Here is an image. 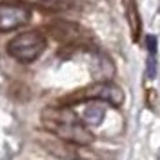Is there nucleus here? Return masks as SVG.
Here are the masks:
<instances>
[{
	"mask_svg": "<svg viewBox=\"0 0 160 160\" xmlns=\"http://www.w3.org/2000/svg\"><path fill=\"white\" fill-rule=\"evenodd\" d=\"M48 33L55 40L66 42V44H78L86 37V31L82 29L78 24L68 22V20H57V22L48 24Z\"/></svg>",
	"mask_w": 160,
	"mask_h": 160,
	"instance_id": "39448f33",
	"label": "nucleus"
},
{
	"mask_svg": "<svg viewBox=\"0 0 160 160\" xmlns=\"http://www.w3.org/2000/svg\"><path fill=\"white\" fill-rule=\"evenodd\" d=\"M146 49L149 51L151 57L157 55V37H153V35H148L146 37Z\"/></svg>",
	"mask_w": 160,
	"mask_h": 160,
	"instance_id": "9d476101",
	"label": "nucleus"
},
{
	"mask_svg": "<svg viewBox=\"0 0 160 160\" xmlns=\"http://www.w3.org/2000/svg\"><path fill=\"white\" fill-rule=\"evenodd\" d=\"M122 4H124V9H126V18H128V24H129L131 38H133V42H138L140 31H142L138 4H137V0H122Z\"/></svg>",
	"mask_w": 160,
	"mask_h": 160,
	"instance_id": "6e6552de",
	"label": "nucleus"
},
{
	"mask_svg": "<svg viewBox=\"0 0 160 160\" xmlns=\"http://www.w3.org/2000/svg\"><path fill=\"white\" fill-rule=\"evenodd\" d=\"M31 18V11L20 0L0 2V33H9L26 26Z\"/></svg>",
	"mask_w": 160,
	"mask_h": 160,
	"instance_id": "20e7f679",
	"label": "nucleus"
},
{
	"mask_svg": "<svg viewBox=\"0 0 160 160\" xmlns=\"http://www.w3.org/2000/svg\"><path fill=\"white\" fill-rule=\"evenodd\" d=\"M46 46H48L46 35L40 29H29L11 38L6 49H8V55L13 57L17 62L31 64L46 51Z\"/></svg>",
	"mask_w": 160,
	"mask_h": 160,
	"instance_id": "7ed1b4c3",
	"label": "nucleus"
},
{
	"mask_svg": "<svg viewBox=\"0 0 160 160\" xmlns=\"http://www.w3.org/2000/svg\"><path fill=\"white\" fill-rule=\"evenodd\" d=\"M40 144L44 146V149L49 151L51 155H55L57 158H64V160H77L80 157L78 155V148L82 146H75V144H69L66 140L60 138H53V137H46V138L40 140Z\"/></svg>",
	"mask_w": 160,
	"mask_h": 160,
	"instance_id": "423d86ee",
	"label": "nucleus"
},
{
	"mask_svg": "<svg viewBox=\"0 0 160 160\" xmlns=\"http://www.w3.org/2000/svg\"><path fill=\"white\" fill-rule=\"evenodd\" d=\"M124 91L120 89L117 84H113L109 80L106 82H95L91 86H86V88H80V89L73 91L69 95L62 97L60 98V106H75V104H80V102H106L113 108H120L124 104Z\"/></svg>",
	"mask_w": 160,
	"mask_h": 160,
	"instance_id": "f03ea898",
	"label": "nucleus"
},
{
	"mask_svg": "<svg viewBox=\"0 0 160 160\" xmlns=\"http://www.w3.org/2000/svg\"><path fill=\"white\" fill-rule=\"evenodd\" d=\"M28 8L40 9L42 13H66L75 8V0H20Z\"/></svg>",
	"mask_w": 160,
	"mask_h": 160,
	"instance_id": "0eeeda50",
	"label": "nucleus"
},
{
	"mask_svg": "<svg viewBox=\"0 0 160 160\" xmlns=\"http://www.w3.org/2000/svg\"><path fill=\"white\" fill-rule=\"evenodd\" d=\"M44 129L60 140H66L75 146H89L95 140V135L88 126L78 118V115L68 106H48L40 113Z\"/></svg>",
	"mask_w": 160,
	"mask_h": 160,
	"instance_id": "f257e3e1",
	"label": "nucleus"
},
{
	"mask_svg": "<svg viewBox=\"0 0 160 160\" xmlns=\"http://www.w3.org/2000/svg\"><path fill=\"white\" fill-rule=\"evenodd\" d=\"M146 73H148V77H149V78H155V75H157V60H155V57H149V58H148V64H146Z\"/></svg>",
	"mask_w": 160,
	"mask_h": 160,
	"instance_id": "9b49d317",
	"label": "nucleus"
},
{
	"mask_svg": "<svg viewBox=\"0 0 160 160\" xmlns=\"http://www.w3.org/2000/svg\"><path fill=\"white\" fill-rule=\"evenodd\" d=\"M106 117V108L97 102V100H93L89 102L86 108H84V113H82V122L86 124V126H91V128H97L102 124V120Z\"/></svg>",
	"mask_w": 160,
	"mask_h": 160,
	"instance_id": "1a4fd4ad",
	"label": "nucleus"
}]
</instances>
